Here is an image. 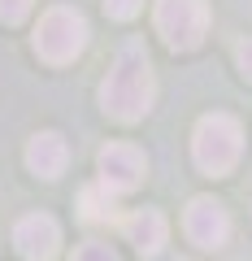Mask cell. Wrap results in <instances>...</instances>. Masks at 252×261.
Here are the masks:
<instances>
[{"mask_svg":"<svg viewBox=\"0 0 252 261\" xmlns=\"http://www.w3.org/2000/svg\"><path fill=\"white\" fill-rule=\"evenodd\" d=\"M96 170H100V187L109 196H126V192H135V187L144 183L148 161H144V152L135 148V144H109V148H100V157H96Z\"/></svg>","mask_w":252,"mask_h":261,"instance_id":"5","label":"cell"},{"mask_svg":"<svg viewBox=\"0 0 252 261\" xmlns=\"http://www.w3.org/2000/svg\"><path fill=\"white\" fill-rule=\"evenodd\" d=\"M13 244H18L22 261H52L61 248V226L48 214H31L13 226Z\"/></svg>","mask_w":252,"mask_h":261,"instance_id":"7","label":"cell"},{"mask_svg":"<svg viewBox=\"0 0 252 261\" xmlns=\"http://www.w3.org/2000/svg\"><path fill=\"white\" fill-rule=\"evenodd\" d=\"M70 261H122V257H118V248H113V244L92 240V244H83V248H78Z\"/></svg>","mask_w":252,"mask_h":261,"instance_id":"11","label":"cell"},{"mask_svg":"<svg viewBox=\"0 0 252 261\" xmlns=\"http://www.w3.org/2000/svg\"><path fill=\"white\" fill-rule=\"evenodd\" d=\"M157 31L170 48L187 53L209 31V5L205 0H157Z\"/></svg>","mask_w":252,"mask_h":261,"instance_id":"4","label":"cell"},{"mask_svg":"<svg viewBox=\"0 0 252 261\" xmlns=\"http://www.w3.org/2000/svg\"><path fill=\"white\" fill-rule=\"evenodd\" d=\"M183 231H187V240L196 244V248H222L226 235H231V214L217 205L213 196H196V200L187 205Z\"/></svg>","mask_w":252,"mask_h":261,"instance_id":"6","label":"cell"},{"mask_svg":"<svg viewBox=\"0 0 252 261\" xmlns=\"http://www.w3.org/2000/svg\"><path fill=\"white\" fill-rule=\"evenodd\" d=\"M109 192L104 187H87L83 192V218H92V222H100V218H109Z\"/></svg>","mask_w":252,"mask_h":261,"instance_id":"10","label":"cell"},{"mask_svg":"<svg viewBox=\"0 0 252 261\" xmlns=\"http://www.w3.org/2000/svg\"><path fill=\"white\" fill-rule=\"evenodd\" d=\"M122 231H126V240L135 244L139 257H157V252L165 248L170 226H165V218H161L157 209H139V214H131L126 222H122Z\"/></svg>","mask_w":252,"mask_h":261,"instance_id":"8","label":"cell"},{"mask_svg":"<svg viewBox=\"0 0 252 261\" xmlns=\"http://www.w3.org/2000/svg\"><path fill=\"white\" fill-rule=\"evenodd\" d=\"M152 96H157V83H152V65L144 57V48L126 44L118 57H113L109 74L100 83V105L113 122H139L144 113L152 109Z\"/></svg>","mask_w":252,"mask_h":261,"instance_id":"1","label":"cell"},{"mask_svg":"<svg viewBox=\"0 0 252 261\" xmlns=\"http://www.w3.org/2000/svg\"><path fill=\"white\" fill-rule=\"evenodd\" d=\"M31 5H35V0H0V22H22L31 13Z\"/></svg>","mask_w":252,"mask_h":261,"instance_id":"13","label":"cell"},{"mask_svg":"<svg viewBox=\"0 0 252 261\" xmlns=\"http://www.w3.org/2000/svg\"><path fill=\"white\" fill-rule=\"evenodd\" d=\"M83 44H87V18L78 9L57 5V9H48L44 18H39V27H35V53L44 57L48 65L74 61V57L83 53Z\"/></svg>","mask_w":252,"mask_h":261,"instance_id":"3","label":"cell"},{"mask_svg":"<svg viewBox=\"0 0 252 261\" xmlns=\"http://www.w3.org/2000/svg\"><path fill=\"white\" fill-rule=\"evenodd\" d=\"M66 157H70V148H66V140H61L57 130H39L35 140L26 144V166H31V174H39V178H57L66 170Z\"/></svg>","mask_w":252,"mask_h":261,"instance_id":"9","label":"cell"},{"mask_svg":"<svg viewBox=\"0 0 252 261\" xmlns=\"http://www.w3.org/2000/svg\"><path fill=\"white\" fill-rule=\"evenodd\" d=\"M243 152V130L231 113H205L196 122V140H191V157L205 174H231V166Z\"/></svg>","mask_w":252,"mask_h":261,"instance_id":"2","label":"cell"},{"mask_svg":"<svg viewBox=\"0 0 252 261\" xmlns=\"http://www.w3.org/2000/svg\"><path fill=\"white\" fill-rule=\"evenodd\" d=\"M139 9H144V0H104V13L113 22H131Z\"/></svg>","mask_w":252,"mask_h":261,"instance_id":"12","label":"cell"},{"mask_svg":"<svg viewBox=\"0 0 252 261\" xmlns=\"http://www.w3.org/2000/svg\"><path fill=\"white\" fill-rule=\"evenodd\" d=\"M235 61H239V74L252 83V39H243V44L235 48Z\"/></svg>","mask_w":252,"mask_h":261,"instance_id":"14","label":"cell"}]
</instances>
